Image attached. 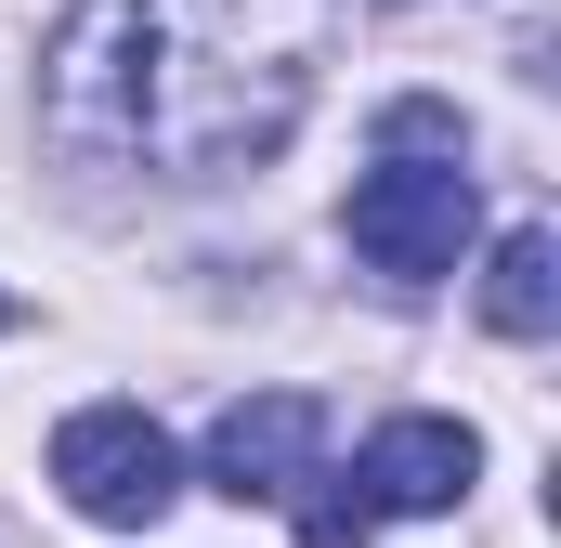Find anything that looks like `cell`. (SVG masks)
Instances as JSON below:
<instances>
[{"instance_id": "6", "label": "cell", "mask_w": 561, "mask_h": 548, "mask_svg": "<svg viewBox=\"0 0 561 548\" xmlns=\"http://www.w3.org/2000/svg\"><path fill=\"white\" fill-rule=\"evenodd\" d=\"M313 483H327V470H313ZM366 536H379V510H366L353 483H327V496H300V548H366Z\"/></svg>"}, {"instance_id": "3", "label": "cell", "mask_w": 561, "mask_h": 548, "mask_svg": "<svg viewBox=\"0 0 561 548\" xmlns=\"http://www.w3.org/2000/svg\"><path fill=\"white\" fill-rule=\"evenodd\" d=\"M313 444H327V406L313 392H249V406H222V431H209V483L236 510H275V496L313 483Z\"/></svg>"}, {"instance_id": "2", "label": "cell", "mask_w": 561, "mask_h": 548, "mask_svg": "<svg viewBox=\"0 0 561 548\" xmlns=\"http://www.w3.org/2000/svg\"><path fill=\"white\" fill-rule=\"evenodd\" d=\"M53 483H66V510H79V523L144 536V523L183 496V457H170V431H157L144 406H79L66 431H53Z\"/></svg>"}, {"instance_id": "8", "label": "cell", "mask_w": 561, "mask_h": 548, "mask_svg": "<svg viewBox=\"0 0 561 548\" xmlns=\"http://www.w3.org/2000/svg\"><path fill=\"white\" fill-rule=\"evenodd\" d=\"M0 327H13V287H0Z\"/></svg>"}, {"instance_id": "5", "label": "cell", "mask_w": 561, "mask_h": 548, "mask_svg": "<svg viewBox=\"0 0 561 548\" xmlns=\"http://www.w3.org/2000/svg\"><path fill=\"white\" fill-rule=\"evenodd\" d=\"M483 327H496V340H549L561 327V249H549V222H510V236H496V262H483Z\"/></svg>"}, {"instance_id": "7", "label": "cell", "mask_w": 561, "mask_h": 548, "mask_svg": "<svg viewBox=\"0 0 561 548\" xmlns=\"http://www.w3.org/2000/svg\"><path fill=\"white\" fill-rule=\"evenodd\" d=\"M379 144H392V157H457V105H392V118H379Z\"/></svg>"}, {"instance_id": "4", "label": "cell", "mask_w": 561, "mask_h": 548, "mask_svg": "<svg viewBox=\"0 0 561 548\" xmlns=\"http://www.w3.org/2000/svg\"><path fill=\"white\" fill-rule=\"evenodd\" d=\"M470 470H483V444L457 431V418H392V431H366V457H353V496L392 523V510H457L470 496Z\"/></svg>"}, {"instance_id": "1", "label": "cell", "mask_w": 561, "mask_h": 548, "mask_svg": "<svg viewBox=\"0 0 561 548\" xmlns=\"http://www.w3.org/2000/svg\"><path fill=\"white\" fill-rule=\"evenodd\" d=\"M470 222H483V196H470V170H457V157H379V170L353 183V209H340L353 262H366V274H392V287L457 274Z\"/></svg>"}]
</instances>
